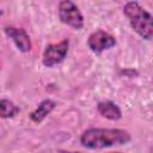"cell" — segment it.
Returning a JSON list of instances; mask_svg holds the SVG:
<instances>
[{
  "mask_svg": "<svg viewBox=\"0 0 153 153\" xmlns=\"http://www.w3.org/2000/svg\"><path fill=\"white\" fill-rule=\"evenodd\" d=\"M97 110H98V112L103 117H105V118H108L110 121H118V120L122 118V111H121V109L118 108L117 104H115L111 100L99 102L97 104Z\"/></svg>",
  "mask_w": 153,
  "mask_h": 153,
  "instance_id": "cell-7",
  "label": "cell"
},
{
  "mask_svg": "<svg viewBox=\"0 0 153 153\" xmlns=\"http://www.w3.org/2000/svg\"><path fill=\"white\" fill-rule=\"evenodd\" d=\"M0 109H1V117L2 118H12L20 111L18 105H16L13 102L5 99V98H2L0 100Z\"/></svg>",
  "mask_w": 153,
  "mask_h": 153,
  "instance_id": "cell-9",
  "label": "cell"
},
{
  "mask_svg": "<svg viewBox=\"0 0 153 153\" xmlns=\"http://www.w3.org/2000/svg\"><path fill=\"white\" fill-rule=\"evenodd\" d=\"M116 43H117L116 38L109 32H105L103 30L93 31L87 38V45L90 50L94 54H100L104 50L115 47Z\"/></svg>",
  "mask_w": 153,
  "mask_h": 153,
  "instance_id": "cell-5",
  "label": "cell"
},
{
  "mask_svg": "<svg viewBox=\"0 0 153 153\" xmlns=\"http://www.w3.org/2000/svg\"><path fill=\"white\" fill-rule=\"evenodd\" d=\"M57 153H81V152H72V151H65V149H59Z\"/></svg>",
  "mask_w": 153,
  "mask_h": 153,
  "instance_id": "cell-10",
  "label": "cell"
},
{
  "mask_svg": "<svg viewBox=\"0 0 153 153\" xmlns=\"http://www.w3.org/2000/svg\"><path fill=\"white\" fill-rule=\"evenodd\" d=\"M111 153H121V152H111Z\"/></svg>",
  "mask_w": 153,
  "mask_h": 153,
  "instance_id": "cell-11",
  "label": "cell"
},
{
  "mask_svg": "<svg viewBox=\"0 0 153 153\" xmlns=\"http://www.w3.org/2000/svg\"><path fill=\"white\" fill-rule=\"evenodd\" d=\"M56 106V103L51 99H44L42 100L37 108L30 114V120L35 123H41Z\"/></svg>",
  "mask_w": 153,
  "mask_h": 153,
  "instance_id": "cell-8",
  "label": "cell"
},
{
  "mask_svg": "<svg viewBox=\"0 0 153 153\" xmlns=\"http://www.w3.org/2000/svg\"><path fill=\"white\" fill-rule=\"evenodd\" d=\"M123 13L128 18L131 29L143 39L153 38V14L146 11L136 1H128L123 6Z\"/></svg>",
  "mask_w": 153,
  "mask_h": 153,
  "instance_id": "cell-2",
  "label": "cell"
},
{
  "mask_svg": "<svg viewBox=\"0 0 153 153\" xmlns=\"http://www.w3.org/2000/svg\"><path fill=\"white\" fill-rule=\"evenodd\" d=\"M4 32L6 33L7 37H10L13 41V43L16 44V47L18 48L19 51L29 53L31 50L32 43H31L29 35L26 33V31L24 29L16 27V26H5Z\"/></svg>",
  "mask_w": 153,
  "mask_h": 153,
  "instance_id": "cell-6",
  "label": "cell"
},
{
  "mask_svg": "<svg viewBox=\"0 0 153 153\" xmlns=\"http://www.w3.org/2000/svg\"><path fill=\"white\" fill-rule=\"evenodd\" d=\"M59 18L63 24L73 27L74 30L84 27V16L76 4L71 0H63L59 4Z\"/></svg>",
  "mask_w": 153,
  "mask_h": 153,
  "instance_id": "cell-3",
  "label": "cell"
},
{
  "mask_svg": "<svg viewBox=\"0 0 153 153\" xmlns=\"http://www.w3.org/2000/svg\"><path fill=\"white\" fill-rule=\"evenodd\" d=\"M131 140L129 131L120 128H88L80 136V143L88 149H102L126 145Z\"/></svg>",
  "mask_w": 153,
  "mask_h": 153,
  "instance_id": "cell-1",
  "label": "cell"
},
{
  "mask_svg": "<svg viewBox=\"0 0 153 153\" xmlns=\"http://www.w3.org/2000/svg\"><path fill=\"white\" fill-rule=\"evenodd\" d=\"M68 48H69V41L67 38L55 44H48L43 51L42 63L45 67H54L61 63L68 54Z\"/></svg>",
  "mask_w": 153,
  "mask_h": 153,
  "instance_id": "cell-4",
  "label": "cell"
}]
</instances>
